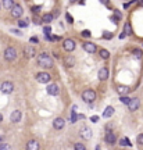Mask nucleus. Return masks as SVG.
Returning <instances> with one entry per match:
<instances>
[{
	"label": "nucleus",
	"mask_w": 143,
	"mask_h": 150,
	"mask_svg": "<svg viewBox=\"0 0 143 150\" xmlns=\"http://www.w3.org/2000/svg\"><path fill=\"white\" fill-rule=\"evenodd\" d=\"M36 61H38V65H40V67H43V68H50V67H53V58L47 53L39 54Z\"/></svg>",
	"instance_id": "obj_1"
},
{
	"label": "nucleus",
	"mask_w": 143,
	"mask_h": 150,
	"mask_svg": "<svg viewBox=\"0 0 143 150\" xmlns=\"http://www.w3.org/2000/svg\"><path fill=\"white\" fill-rule=\"evenodd\" d=\"M82 99H83V102L85 103H93L95 102V99H96V93H95V90H85V92H82Z\"/></svg>",
	"instance_id": "obj_2"
},
{
	"label": "nucleus",
	"mask_w": 143,
	"mask_h": 150,
	"mask_svg": "<svg viewBox=\"0 0 143 150\" xmlns=\"http://www.w3.org/2000/svg\"><path fill=\"white\" fill-rule=\"evenodd\" d=\"M4 58H6L7 61L15 60V58H17V50H15L14 47H7V49L4 50Z\"/></svg>",
	"instance_id": "obj_3"
},
{
	"label": "nucleus",
	"mask_w": 143,
	"mask_h": 150,
	"mask_svg": "<svg viewBox=\"0 0 143 150\" xmlns=\"http://www.w3.org/2000/svg\"><path fill=\"white\" fill-rule=\"evenodd\" d=\"M0 90H1V93H4V95H10L11 92L14 90V85H13V82H9V81L3 82L1 86H0Z\"/></svg>",
	"instance_id": "obj_4"
},
{
	"label": "nucleus",
	"mask_w": 143,
	"mask_h": 150,
	"mask_svg": "<svg viewBox=\"0 0 143 150\" xmlns=\"http://www.w3.org/2000/svg\"><path fill=\"white\" fill-rule=\"evenodd\" d=\"M75 42L72 40V39H66L64 42H63V47H64V50L67 52H72V50H75Z\"/></svg>",
	"instance_id": "obj_5"
},
{
	"label": "nucleus",
	"mask_w": 143,
	"mask_h": 150,
	"mask_svg": "<svg viewBox=\"0 0 143 150\" xmlns=\"http://www.w3.org/2000/svg\"><path fill=\"white\" fill-rule=\"evenodd\" d=\"M140 106V100L138 99V97H133L129 100V103H128V108L131 110V111H136L138 108Z\"/></svg>",
	"instance_id": "obj_6"
},
{
	"label": "nucleus",
	"mask_w": 143,
	"mask_h": 150,
	"mask_svg": "<svg viewBox=\"0 0 143 150\" xmlns=\"http://www.w3.org/2000/svg\"><path fill=\"white\" fill-rule=\"evenodd\" d=\"M11 15H13L14 18H20L22 15V7L20 4H14V6L11 7Z\"/></svg>",
	"instance_id": "obj_7"
},
{
	"label": "nucleus",
	"mask_w": 143,
	"mask_h": 150,
	"mask_svg": "<svg viewBox=\"0 0 143 150\" xmlns=\"http://www.w3.org/2000/svg\"><path fill=\"white\" fill-rule=\"evenodd\" d=\"M36 79L40 84H47L50 81V74L49 72H39V74L36 75Z\"/></svg>",
	"instance_id": "obj_8"
},
{
	"label": "nucleus",
	"mask_w": 143,
	"mask_h": 150,
	"mask_svg": "<svg viewBox=\"0 0 143 150\" xmlns=\"http://www.w3.org/2000/svg\"><path fill=\"white\" fill-rule=\"evenodd\" d=\"M81 136L83 138V139L89 140L92 138V129L89 128V127H83V128H81Z\"/></svg>",
	"instance_id": "obj_9"
},
{
	"label": "nucleus",
	"mask_w": 143,
	"mask_h": 150,
	"mask_svg": "<svg viewBox=\"0 0 143 150\" xmlns=\"http://www.w3.org/2000/svg\"><path fill=\"white\" fill-rule=\"evenodd\" d=\"M24 54H25L28 58H31V57H35V56H36V50H35L33 46H25V49H24Z\"/></svg>",
	"instance_id": "obj_10"
},
{
	"label": "nucleus",
	"mask_w": 143,
	"mask_h": 150,
	"mask_svg": "<svg viewBox=\"0 0 143 150\" xmlns=\"http://www.w3.org/2000/svg\"><path fill=\"white\" fill-rule=\"evenodd\" d=\"M21 117H22V113H21V111H20V110H14V111L11 113L10 119H11V122H20Z\"/></svg>",
	"instance_id": "obj_11"
},
{
	"label": "nucleus",
	"mask_w": 143,
	"mask_h": 150,
	"mask_svg": "<svg viewBox=\"0 0 143 150\" xmlns=\"http://www.w3.org/2000/svg\"><path fill=\"white\" fill-rule=\"evenodd\" d=\"M83 49H85L88 53H96V50H97L96 44H95V43H92V42L83 43Z\"/></svg>",
	"instance_id": "obj_12"
},
{
	"label": "nucleus",
	"mask_w": 143,
	"mask_h": 150,
	"mask_svg": "<svg viewBox=\"0 0 143 150\" xmlns=\"http://www.w3.org/2000/svg\"><path fill=\"white\" fill-rule=\"evenodd\" d=\"M46 90H47V93L49 95H52V96H56V95H58V86L56 85V84H52V85H49L46 88Z\"/></svg>",
	"instance_id": "obj_13"
},
{
	"label": "nucleus",
	"mask_w": 143,
	"mask_h": 150,
	"mask_svg": "<svg viewBox=\"0 0 143 150\" xmlns=\"http://www.w3.org/2000/svg\"><path fill=\"white\" fill-rule=\"evenodd\" d=\"M64 125H66V121H64L63 118H56L54 121H53V127H54V129H63L64 128Z\"/></svg>",
	"instance_id": "obj_14"
},
{
	"label": "nucleus",
	"mask_w": 143,
	"mask_h": 150,
	"mask_svg": "<svg viewBox=\"0 0 143 150\" xmlns=\"http://www.w3.org/2000/svg\"><path fill=\"white\" fill-rule=\"evenodd\" d=\"M109 75H110L109 68H101V70L99 71V79L100 81H106V79L109 78Z\"/></svg>",
	"instance_id": "obj_15"
},
{
	"label": "nucleus",
	"mask_w": 143,
	"mask_h": 150,
	"mask_svg": "<svg viewBox=\"0 0 143 150\" xmlns=\"http://www.w3.org/2000/svg\"><path fill=\"white\" fill-rule=\"evenodd\" d=\"M26 149L28 150H38L39 149V143L36 142V140H29L28 142V145H26Z\"/></svg>",
	"instance_id": "obj_16"
},
{
	"label": "nucleus",
	"mask_w": 143,
	"mask_h": 150,
	"mask_svg": "<svg viewBox=\"0 0 143 150\" xmlns=\"http://www.w3.org/2000/svg\"><path fill=\"white\" fill-rule=\"evenodd\" d=\"M106 142L110 143V145H114V143H115V135H114L113 132H107V135H106Z\"/></svg>",
	"instance_id": "obj_17"
},
{
	"label": "nucleus",
	"mask_w": 143,
	"mask_h": 150,
	"mask_svg": "<svg viewBox=\"0 0 143 150\" xmlns=\"http://www.w3.org/2000/svg\"><path fill=\"white\" fill-rule=\"evenodd\" d=\"M64 64H66L67 67H72V65H75V58L71 57V56H68V57L64 58Z\"/></svg>",
	"instance_id": "obj_18"
},
{
	"label": "nucleus",
	"mask_w": 143,
	"mask_h": 150,
	"mask_svg": "<svg viewBox=\"0 0 143 150\" xmlns=\"http://www.w3.org/2000/svg\"><path fill=\"white\" fill-rule=\"evenodd\" d=\"M113 114H114V108L111 107V106H109V107L104 110V113H103V117H104V118H110Z\"/></svg>",
	"instance_id": "obj_19"
},
{
	"label": "nucleus",
	"mask_w": 143,
	"mask_h": 150,
	"mask_svg": "<svg viewBox=\"0 0 143 150\" xmlns=\"http://www.w3.org/2000/svg\"><path fill=\"white\" fill-rule=\"evenodd\" d=\"M13 6H14V0H3V7H4V9L11 10Z\"/></svg>",
	"instance_id": "obj_20"
},
{
	"label": "nucleus",
	"mask_w": 143,
	"mask_h": 150,
	"mask_svg": "<svg viewBox=\"0 0 143 150\" xmlns=\"http://www.w3.org/2000/svg\"><path fill=\"white\" fill-rule=\"evenodd\" d=\"M99 53H100V57H101L103 60H109V57H110V53H109V50H106V49H101Z\"/></svg>",
	"instance_id": "obj_21"
},
{
	"label": "nucleus",
	"mask_w": 143,
	"mask_h": 150,
	"mask_svg": "<svg viewBox=\"0 0 143 150\" xmlns=\"http://www.w3.org/2000/svg\"><path fill=\"white\" fill-rule=\"evenodd\" d=\"M117 90H118V93H120V95H126V93L129 92V88L121 85V86H118V88H117Z\"/></svg>",
	"instance_id": "obj_22"
},
{
	"label": "nucleus",
	"mask_w": 143,
	"mask_h": 150,
	"mask_svg": "<svg viewBox=\"0 0 143 150\" xmlns=\"http://www.w3.org/2000/svg\"><path fill=\"white\" fill-rule=\"evenodd\" d=\"M124 33H125V35H131V33H132V28H131V24H129V22H126V24L124 25Z\"/></svg>",
	"instance_id": "obj_23"
},
{
	"label": "nucleus",
	"mask_w": 143,
	"mask_h": 150,
	"mask_svg": "<svg viewBox=\"0 0 143 150\" xmlns=\"http://www.w3.org/2000/svg\"><path fill=\"white\" fill-rule=\"evenodd\" d=\"M42 21H44V22H52L53 21V15L52 14H43V17H42Z\"/></svg>",
	"instance_id": "obj_24"
},
{
	"label": "nucleus",
	"mask_w": 143,
	"mask_h": 150,
	"mask_svg": "<svg viewBox=\"0 0 143 150\" xmlns=\"http://www.w3.org/2000/svg\"><path fill=\"white\" fill-rule=\"evenodd\" d=\"M120 145L121 146H131V142L128 138H122V139H120Z\"/></svg>",
	"instance_id": "obj_25"
},
{
	"label": "nucleus",
	"mask_w": 143,
	"mask_h": 150,
	"mask_svg": "<svg viewBox=\"0 0 143 150\" xmlns=\"http://www.w3.org/2000/svg\"><path fill=\"white\" fill-rule=\"evenodd\" d=\"M18 27L20 28H26L28 27V20H20L18 21Z\"/></svg>",
	"instance_id": "obj_26"
},
{
	"label": "nucleus",
	"mask_w": 143,
	"mask_h": 150,
	"mask_svg": "<svg viewBox=\"0 0 143 150\" xmlns=\"http://www.w3.org/2000/svg\"><path fill=\"white\" fill-rule=\"evenodd\" d=\"M133 54L136 58H142V50L140 49H133Z\"/></svg>",
	"instance_id": "obj_27"
},
{
	"label": "nucleus",
	"mask_w": 143,
	"mask_h": 150,
	"mask_svg": "<svg viewBox=\"0 0 143 150\" xmlns=\"http://www.w3.org/2000/svg\"><path fill=\"white\" fill-rule=\"evenodd\" d=\"M74 147H75V150H85V146L82 143H75Z\"/></svg>",
	"instance_id": "obj_28"
},
{
	"label": "nucleus",
	"mask_w": 143,
	"mask_h": 150,
	"mask_svg": "<svg viewBox=\"0 0 143 150\" xmlns=\"http://www.w3.org/2000/svg\"><path fill=\"white\" fill-rule=\"evenodd\" d=\"M40 10H42V6H33V7H32V11L35 13V14H36V13H39Z\"/></svg>",
	"instance_id": "obj_29"
},
{
	"label": "nucleus",
	"mask_w": 143,
	"mask_h": 150,
	"mask_svg": "<svg viewBox=\"0 0 143 150\" xmlns=\"http://www.w3.org/2000/svg\"><path fill=\"white\" fill-rule=\"evenodd\" d=\"M129 100H131V99H129V97H126V96H122L121 97V102H122V103H125V104H128V103H129Z\"/></svg>",
	"instance_id": "obj_30"
},
{
	"label": "nucleus",
	"mask_w": 143,
	"mask_h": 150,
	"mask_svg": "<svg viewBox=\"0 0 143 150\" xmlns=\"http://www.w3.org/2000/svg\"><path fill=\"white\" fill-rule=\"evenodd\" d=\"M138 143H139V145H143V133H140V135H139V136H138Z\"/></svg>",
	"instance_id": "obj_31"
},
{
	"label": "nucleus",
	"mask_w": 143,
	"mask_h": 150,
	"mask_svg": "<svg viewBox=\"0 0 143 150\" xmlns=\"http://www.w3.org/2000/svg\"><path fill=\"white\" fill-rule=\"evenodd\" d=\"M82 36H83V38H89V36H90V31H83V32H82Z\"/></svg>",
	"instance_id": "obj_32"
},
{
	"label": "nucleus",
	"mask_w": 143,
	"mask_h": 150,
	"mask_svg": "<svg viewBox=\"0 0 143 150\" xmlns=\"http://www.w3.org/2000/svg\"><path fill=\"white\" fill-rule=\"evenodd\" d=\"M103 38H104V39H111V38H113V35H111V33H104V35H103Z\"/></svg>",
	"instance_id": "obj_33"
},
{
	"label": "nucleus",
	"mask_w": 143,
	"mask_h": 150,
	"mask_svg": "<svg viewBox=\"0 0 143 150\" xmlns=\"http://www.w3.org/2000/svg\"><path fill=\"white\" fill-rule=\"evenodd\" d=\"M90 121H92V122H97V121H99V117H97V115H93V117H90Z\"/></svg>",
	"instance_id": "obj_34"
},
{
	"label": "nucleus",
	"mask_w": 143,
	"mask_h": 150,
	"mask_svg": "<svg viewBox=\"0 0 143 150\" xmlns=\"http://www.w3.org/2000/svg\"><path fill=\"white\" fill-rule=\"evenodd\" d=\"M44 33H46V35H49V33H50V31H52V29H50V27H44Z\"/></svg>",
	"instance_id": "obj_35"
},
{
	"label": "nucleus",
	"mask_w": 143,
	"mask_h": 150,
	"mask_svg": "<svg viewBox=\"0 0 143 150\" xmlns=\"http://www.w3.org/2000/svg\"><path fill=\"white\" fill-rule=\"evenodd\" d=\"M0 149H10V146H9V145H4V143H1V145H0Z\"/></svg>",
	"instance_id": "obj_36"
},
{
	"label": "nucleus",
	"mask_w": 143,
	"mask_h": 150,
	"mask_svg": "<svg viewBox=\"0 0 143 150\" xmlns=\"http://www.w3.org/2000/svg\"><path fill=\"white\" fill-rule=\"evenodd\" d=\"M66 17H67V20H68V22H74V21H72V17H71V15H70L68 13L66 14Z\"/></svg>",
	"instance_id": "obj_37"
},
{
	"label": "nucleus",
	"mask_w": 143,
	"mask_h": 150,
	"mask_svg": "<svg viewBox=\"0 0 143 150\" xmlns=\"http://www.w3.org/2000/svg\"><path fill=\"white\" fill-rule=\"evenodd\" d=\"M10 32H13V33H15V35H20V36H21V32H20L18 29H11Z\"/></svg>",
	"instance_id": "obj_38"
},
{
	"label": "nucleus",
	"mask_w": 143,
	"mask_h": 150,
	"mask_svg": "<svg viewBox=\"0 0 143 150\" xmlns=\"http://www.w3.org/2000/svg\"><path fill=\"white\" fill-rule=\"evenodd\" d=\"M115 17H118V18H121L122 15H121V13H120V11H117L115 10Z\"/></svg>",
	"instance_id": "obj_39"
},
{
	"label": "nucleus",
	"mask_w": 143,
	"mask_h": 150,
	"mask_svg": "<svg viewBox=\"0 0 143 150\" xmlns=\"http://www.w3.org/2000/svg\"><path fill=\"white\" fill-rule=\"evenodd\" d=\"M100 1H101L103 4H109V0H100Z\"/></svg>",
	"instance_id": "obj_40"
},
{
	"label": "nucleus",
	"mask_w": 143,
	"mask_h": 150,
	"mask_svg": "<svg viewBox=\"0 0 143 150\" xmlns=\"http://www.w3.org/2000/svg\"><path fill=\"white\" fill-rule=\"evenodd\" d=\"M138 4H139L140 7H143V0H139V1H138Z\"/></svg>",
	"instance_id": "obj_41"
},
{
	"label": "nucleus",
	"mask_w": 143,
	"mask_h": 150,
	"mask_svg": "<svg viewBox=\"0 0 143 150\" xmlns=\"http://www.w3.org/2000/svg\"><path fill=\"white\" fill-rule=\"evenodd\" d=\"M125 36H126V35H125V33H121V35H120V39H124V38H125Z\"/></svg>",
	"instance_id": "obj_42"
},
{
	"label": "nucleus",
	"mask_w": 143,
	"mask_h": 150,
	"mask_svg": "<svg viewBox=\"0 0 143 150\" xmlns=\"http://www.w3.org/2000/svg\"><path fill=\"white\" fill-rule=\"evenodd\" d=\"M1 121H3V115L0 114V122H1Z\"/></svg>",
	"instance_id": "obj_43"
},
{
	"label": "nucleus",
	"mask_w": 143,
	"mask_h": 150,
	"mask_svg": "<svg viewBox=\"0 0 143 150\" xmlns=\"http://www.w3.org/2000/svg\"><path fill=\"white\" fill-rule=\"evenodd\" d=\"M75 1H78V0H71V3H75Z\"/></svg>",
	"instance_id": "obj_44"
}]
</instances>
